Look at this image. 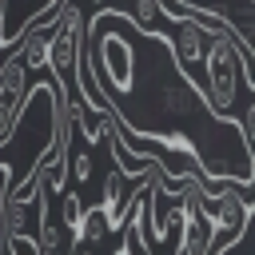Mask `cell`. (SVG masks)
I'll return each instance as SVG.
<instances>
[{
	"label": "cell",
	"mask_w": 255,
	"mask_h": 255,
	"mask_svg": "<svg viewBox=\"0 0 255 255\" xmlns=\"http://www.w3.org/2000/svg\"><path fill=\"white\" fill-rule=\"evenodd\" d=\"M28 76L32 68L20 64L16 56H4V68H0V143H8L20 128V116L32 100L28 92Z\"/></svg>",
	"instance_id": "obj_1"
},
{
	"label": "cell",
	"mask_w": 255,
	"mask_h": 255,
	"mask_svg": "<svg viewBox=\"0 0 255 255\" xmlns=\"http://www.w3.org/2000/svg\"><path fill=\"white\" fill-rule=\"evenodd\" d=\"M112 231H116V219H112L108 207H92V211H84V219H80V243L100 247Z\"/></svg>",
	"instance_id": "obj_2"
},
{
	"label": "cell",
	"mask_w": 255,
	"mask_h": 255,
	"mask_svg": "<svg viewBox=\"0 0 255 255\" xmlns=\"http://www.w3.org/2000/svg\"><path fill=\"white\" fill-rule=\"evenodd\" d=\"M243 131H247V139L255 143V100H251V108H247V116H243Z\"/></svg>",
	"instance_id": "obj_3"
}]
</instances>
